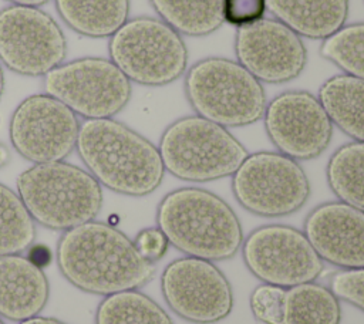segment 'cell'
Instances as JSON below:
<instances>
[{
	"mask_svg": "<svg viewBox=\"0 0 364 324\" xmlns=\"http://www.w3.org/2000/svg\"><path fill=\"white\" fill-rule=\"evenodd\" d=\"M55 259L61 274L74 287L104 297L138 290L155 276V264L141 256L134 240L97 220L64 230Z\"/></svg>",
	"mask_w": 364,
	"mask_h": 324,
	"instance_id": "1",
	"label": "cell"
},
{
	"mask_svg": "<svg viewBox=\"0 0 364 324\" xmlns=\"http://www.w3.org/2000/svg\"><path fill=\"white\" fill-rule=\"evenodd\" d=\"M75 149L98 183L119 195L146 196L165 176L158 146L114 118L80 124Z\"/></svg>",
	"mask_w": 364,
	"mask_h": 324,
	"instance_id": "2",
	"label": "cell"
},
{
	"mask_svg": "<svg viewBox=\"0 0 364 324\" xmlns=\"http://www.w3.org/2000/svg\"><path fill=\"white\" fill-rule=\"evenodd\" d=\"M156 226L171 246L209 261L233 257L243 243L240 220L229 203L195 186L175 189L162 198Z\"/></svg>",
	"mask_w": 364,
	"mask_h": 324,
	"instance_id": "3",
	"label": "cell"
},
{
	"mask_svg": "<svg viewBox=\"0 0 364 324\" xmlns=\"http://www.w3.org/2000/svg\"><path fill=\"white\" fill-rule=\"evenodd\" d=\"M16 188L33 220L53 230L94 220L102 207L98 180L64 161L34 163L17 176Z\"/></svg>",
	"mask_w": 364,
	"mask_h": 324,
	"instance_id": "4",
	"label": "cell"
},
{
	"mask_svg": "<svg viewBox=\"0 0 364 324\" xmlns=\"http://www.w3.org/2000/svg\"><path fill=\"white\" fill-rule=\"evenodd\" d=\"M185 97L196 115L225 128H240L263 118V84L236 60L206 57L185 72Z\"/></svg>",
	"mask_w": 364,
	"mask_h": 324,
	"instance_id": "5",
	"label": "cell"
},
{
	"mask_svg": "<svg viewBox=\"0 0 364 324\" xmlns=\"http://www.w3.org/2000/svg\"><path fill=\"white\" fill-rule=\"evenodd\" d=\"M158 149L166 172L195 183L232 176L249 155L228 128L199 115H186L169 124Z\"/></svg>",
	"mask_w": 364,
	"mask_h": 324,
	"instance_id": "6",
	"label": "cell"
},
{
	"mask_svg": "<svg viewBox=\"0 0 364 324\" xmlns=\"http://www.w3.org/2000/svg\"><path fill=\"white\" fill-rule=\"evenodd\" d=\"M109 60L136 84L162 87L188 70V47L179 33L155 17L127 20L108 43Z\"/></svg>",
	"mask_w": 364,
	"mask_h": 324,
	"instance_id": "7",
	"label": "cell"
},
{
	"mask_svg": "<svg viewBox=\"0 0 364 324\" xmlns=\"http://www.w3.org/2000/svg\"><path fill=\"white\" fill-rule=\"evenodd\" d=\"M232 192L247 212L262 217L287 216L304 206L311 188L301 165L280 153H249L232 175Z\"/></svg>",
	"mask_w": 364,
	"mask_h": 324,
	"instance_id": "8",
	"label": "cell"
},
{
	"mask_svg": "<svg viewBox=\"0 0 364 324\" xmlns=\"http://www.w3.org/2000/svg\"><path fill=\"white\" fill-rule=\"evenodd\" d=\"M46 94L85 119L112 118L131 99V81L111 61L82 57L57 65L44 75Z\"/></svg>",
	"mask_w": 364,
	"mask_h": 324,
	"instance_id": "9",
	"label": "cell"
},
{
	"mask_svg": "<svg viewBox=\"0 0 364 324\" xmlns=\"http://www.w3.org/2000/svg\"><path fill=\"white\" fill-rule=\"evenodd\" d=\"M65 55V36L50 14L14 4L0 10V63L9 70L44 77L63 64Z\"/></svg>",
	"mask_w": 364,
	"mask_h": 324,
	"instance_id": "10",
	"label": "cell"
},
{
	"mask_svg": "<svg viewBox=\"0 0 364 324\" xmlns=\"http://www.w3.org/2000/svg\"><path fill=\"white\" fill-rule=\"evenodd\" d=\"M242 256L256 279L284 288L314 281L323 271V260L304 232L287 225L252 230L242 243Z\"/></svg>",
	"mask_w": 364,
	"mask_h": 324,
	"instance_id": "11",
	"label": "cell"
},
{
	"mask_svg": "<svg viewBox=\"0 0 364 324\" xmlns=\"http://www.w3.org/2000/svg\"><path fill=\"white\" fill-rule=\"evenodd\" d=\"M161 290L168 307L185 321L213 324L233 310V290L213 261L192 256L171 261L162 271Z\"/></svg>",
	"mask_w": 364,
	"mask_h": 324,
	"instance_id": "12",
	"label": "cell"
},
{
	"mask_svg": "<svg viewBox=\"0 0 364 324\" xmlns=\"http://www.w3.org/2000/svg\"><path fill=\"white\" fill-rule=\"evenodd\" d=\"M80 122L61 101L48 94L23 99L10 119V142L33 163L64 161L77 145Z\"/></svg>",
	"mask_w": 364,
	"mask_h": 324,
	"instance_id": "13",
	"label": "cell"
},
{
	"mask_svg": "<svg viewBox=\"0 0 364 324\" xmlns=\"http://www.w3.org/2000/svg\"><path fill=\"white\" fill-rule=\"evenodd\" d=\"M264 129L277 152L310 161L330 145L333 124L316 95L303 90L284 91L266 104Z\"/></svg>",
	"mask_w": 364,
	"mask_h": 324,
	"instance_id": "14",
	"label": "cell"
},
{
	"mask_svg": "<svg viewBox=\"0 0 364 324\" xmlns=\"http://www.w3.org/2000/svg\"><path fill=\"white\" fill-rule=\"evenodd\" d=\"M233 47L236 61L262 84L289 82L307 63L303 38L276 18L237 27Z\"/></svg>",
	"mask_w": 364,
	"mask_h": 324,
	"instance_id": "15",
	"label": "cell"
},
{
	"mask_svg": "<svg viewBox=\"0 0 364 324\" xmlns=\"http://www.w3.org/2000/svg\"><path fill=\"white\" fill-rule=\"evenodd\" d=\"M303 232L321 260L364 267V212L340 200L324 202L307 215Z\"/></svg>",
	"mask_w": 364,
	"mask_h": 324,
	"instance_id": "16",
	"label": "cell"
},
{
	"mask_svg": "<svg viewBox=\"0 0 364 324\" xmlns=\"http://www.w3.org/2000/svg\"><path fill=\"white\" fill-rule=\"evenodd\" d=\"M48 296V279L41 267L20 253L0 256V317L16 323L33 318L43 311Z\"/></svg>",
	"mask_w": 364,
	"mask_h": 324,
	"instance_id": "17",
	"label": "cell"
},
{
	"mask_svg": "<svg viewBox=\"0 0 364 324\" xmlns=\"http://www.w3.org/2000/svg\"><path fill=\"white\" fill-rule=\"evenodd\" d=\"M266 9L301 38L321 41L348 17V0H266Z\"/></svg>",
	"mask_w": 364,
	"mask_h": 324,
	"instance_id": "18",
	"label": "cell"
},
{
	"mask_svg": "<svg viewBox=\"0 0 364 324\" xmlns=\"http://www.w3.org/2000/svg\"><path fill=\"white\" fill-rule=\"evenodd\" d=\"M317 98L333 125L353 141L364 142V80L333 75L320 85Z\"/></svg>",
	"mask_w": 364,
	"mask_h": 324,
	"instance_id": "19",
	"label": "cell"
},
{
	"mask_svg": "<svg viewBox=\"0 0 364 324\" xmlns=\"http://www.w3.org/2000/svg\"><path fill=\"white\" fill-rule=\"evenodd\" d=\"M64 23L92 38L111 37L129 14V0H55Z\"/></svg>",
	"mask_w": 364,
	"mask_h": 324,
	"instance_id": "20",
	"label": "cell"
},
{
	"mask_svg": "<svg viewBox=\"0 0 364 324\" xmlns=\"http://www.w3.org/2000/svg\"><path fill=\"white\" fill-rule=\"evenodd\" d=\"M341 307L334 293L314 281L283 288L280 324H340Z\"/></svg>",
	"mask_w": 364,
	"mask_h": 324,
	"instance_id": "21",
	"label": "cell"
},
{
	"mask_svg": "<svg viewBox=\"0 0 364 324\" xmlns=\"http://www.w3.org/2000/svg\"><path fill=\"white\" fill-rule=\"evenodd\" d=\"M159 18L181 36L203 37L225 23L223 0H149Z\"/></svg>",
	"mask_w": 364,
	"mask_h": 324,
	"instance_id": "22",
	"label": "cell"
},
{
	"mask_svg": "<svg viewBox=\"0 0 364 324\" xmlns=\"http://www.w3.org/2000/svg\"><path fill=\"white\" fill-rule=\"evenodd\" d=\"M328 188L340 202L364 212V142L337 148L326 166Z\"/></svg>",
	"mask_w": 364,
	"mask_h": 324,
	"instance_id": "23",
	"label": "cell"
},
{
	"mask_svg": "<svg viewBox=\"0 0 364 324\" xmlns=\"http://www.w3.org/2000/svg\"><path fill=\"white\" fill-rule=\"evenodd\" d=\"M95 324H173L171 315L138 290L105 296L95 311Z\"/></svg>",
	"mask_w": 364,
	"mask_h": 324,
	"instance_id": "24",
	"label": "cell"
},
{
	"mask_svg": "<svg viewBox=\"0 0 364 324\" xmlns=\"http://www.w3.org/2000/svg\"><path fill=\"white\" fill-rule=\"evenodd\" d=\"M36 237V222L17 192L0 183V256L27 250Z\"/></svg>",
	"mask_w": 364,
	"mask_h": 324,
	"instance_id": "25",
	"label": "cell"
},
{
	"mask_svg": "<svg viewBox=\"0 0 364 324\" xmlns=\"http://www.w3.org/2000/svg\"><path fill=\"white\" fill-rule=\"evenodd\" d=\"M320 54L343 74L364 80V21L344 24L324 38Z\"/></svg>",
	"mask_w": 364,
	"mask_h": 324,
	"instance_id": "26",
	"label": "cell"
},
{
	"mask_svg": "<svg viewBox=\"0 0 364 324\" xmlns=\"http://www.w3.org/2000/svg\"><path fill=\"white\" fill-rule=\"evenodd\" d=\"M284 287L260 284L250 294V310L253 317L262 324H280L282 293Z\"/></svg>",
	"mask_w": 364,
	"mask_h": 324,
	"instance_id": "27",
	"label": "cell"
},
{
	"mask_svg": "<svg viewBox=\"0 0 364 324\" xmlns=\"http://www.w3.org/2000/svg\"><path fill=\"white\" fill-rule=\"evenodd\" d=\"M330 290L338 300H344L364 311V267L344 269L331 277Z\"/></svg>",
	"mask_w": 364,
	"mask_h": 324,
	"instance_id": "28",
	"label": "cell"
},
{
	"mask_svg": "<svg viewBox=\"0 0 364 324\" xmlns=\"http://www.w3.org/2000/svg\"><path fill=\"white\" fill-rule=\"evenodd\" d=\"M266 0H223L225 23L243 27L264 17Z\"/></svg>",
	"mask_w": 364,
	"mask_h": 324,
	"instance_id": "29",
	"label": "cell"
},
{
	"mask_svg": "<svg viewBox=\"0 0 364 324\" xmlns=\"http://www.w3.org/2000/svg\"><path fill=\"white\" fill-rule=\"evenodd\" d=\"M134 244L142 257L155 263L156 260H161L165 256V253L168 252L169 242L164 232L156 226L141 230L136 234Z\"/></svg>",
	"mask_w": 364,
	"mask_h": 324,
	"instance_id": "30",
	"label": "cell"
},
{
	"mask_svg": "<svg viewBox=\"0 0 364 324\" xmlns=\"http://www.w3.org/2000/svg\"><path fill=\"white\" fill-rule=\"evenodd\" d=\"M28 249L30 250H28V256L27 257L36 266L43 269V267H46L51 261L53 254H51V252H50V249L47 246H44V244H31Z\"/></svg>",
	"mask_w": 364,
	"mask_h": 324,
	"instance_id": "31",
	"label": "cell"
},
{
	"mask_svg": "<svg viewBox=\"0 0 364 324\" xmlns=\"http://www.w3.org/2000/svg\"><path fill=\"white\" fill-rule=\"evenodd\" d=\"M18 324H67L64 321H60L57 318H51V317H41V315H36L33 318L20 321Z\"/></svg>",
	"mask_w": 364,
	"mask_h": 324,
	"instance_id": "32",
	"label": "cell"
},
{
	"mask_svg": "<svg viewBox=\"0 0 364 324\" xmlns=\"http://www.w3.org/2000/svg\"><path fill=\"white\" fill-rule=\"evenodd\" d=\"M10 1L14 6H28V7H40L46 3H48L50 0H6Z\"/></svg>",
	"mask_w": 364,
	"mask_h": 324,
	"instance_id": "33",
	"label": "cell"
},
{
	"mask_svg": "<svg viewBox=\"0 0 364 324\" xmlns=\"http://www.w3.org/2000/svg\"><path fill=\"white\" fill-rule=\"evenodd\" d=\"M10 159V152L7 149V146H4L1 142H0V169L9 162Z\"/></svg>",
	"mask_w": 364,
	"mask_h": 324,
	"instance_id": "34",
	"label": "cell"
},
{
	"mask_svg": "<svg viewBox=\"0 0 364 324\" xmlns=\"http://www.w3.org/2000/svg\"><path fill=\"white\" fill-rule=\"evenodd\" d=\"M3 91H4V74H3V68H1V64H0V99H1Z\"/></svg>",
	"mask_w": 364,
	"mask_h": 324,
	"instance_id": "35",
	"label": "cell"
},
{
	"mask_svg": "<svg viewBox=\"0 0 364 324\" xmlns=\"http://www.w3.org/2000/svg\"><path fill=\"white\" fill-rule=\"evenodd\" d=\"M0 324H6V323H4V321L0 318Z\"/></svg>",
	"mask_w": 364,
	"mask_h": 324,
	"instance_id": "36",
	"label": "cell"
}]
</instances>
